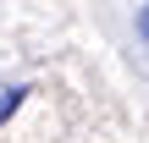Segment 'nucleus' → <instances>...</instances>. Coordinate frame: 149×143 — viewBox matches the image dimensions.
<instances>
[{"mask_svg": "<svg viewBox=\"0 0 149 143\" xmlns=\"http://www.w3.org/2000/svg\"><path fill=\"white\" fill-rule=\"evenodd\" d=\"M22 99H28V83H11V88H0V127L22 110Z\"/></svg>", "mask_w": 149, "mask_h": 143, "instance_id": "obj_1", "label": "nucleus"}, {"mask_svg": "<svg viewBox=\"0 0 149 143\" xmlns=\"http://www.w3.org/2000/svg\"><path fill=\"white\" fill-rule=\"evenodd\" d=\"M138 44H149V0L138 6Z\"/></svg>", "mask_w": 149, "mask_h": 143, "instance_id": "obj_2", "label": "nucleus"}]
</instances>
